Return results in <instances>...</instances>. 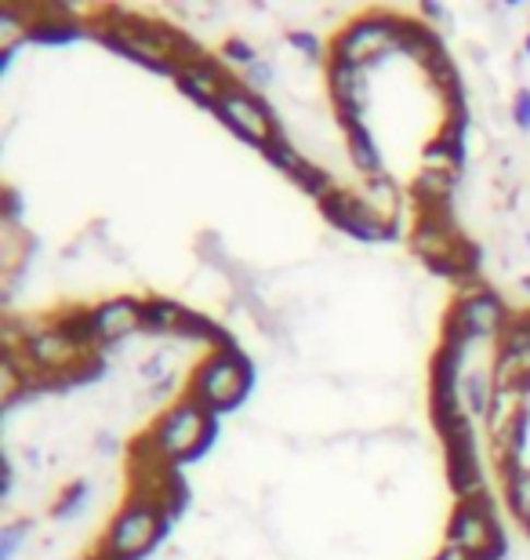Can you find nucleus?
I'll return each mask as SVG.
<instances>
[{
	"label": "nucleus",
	"mask_w": 530,
	"mask_h": 560,
	"mask_svg": "<svg viewBox=\"0 0 530 560\" xmlns=\"http://www.w3.org/2000/svg\"><path fill=\"white\" fill-rule=\"evenodd\" d=\"M214 433V416L193 397H178L175 405H167L156 422L150 425L145 441L153 444V452L164 458V463H189L208 447Z\"/></svg>",
	"instance_id": "f257e3e1"
},
{
	"label": "nucleus",
	"mask_w": 530,
	"mask_h": 560,
	"mask_svg": "<svg viewBox=\"0 0 530 560\" xmlns=\"http://www.w3.org/2000/svg\"><path fill=\"white\" fill-rule=\"evenodd\" d=\"M251 378H255L251 361H247L236 346L233 350H211L204 361L197 364L186 394L193 400H200L211 416H222V411H233L247 397Z\"/></svg>",
	"instance_id": "f03ea898"
},
{
	"label": "nucleus",
	"mask_w": 530,
	"mask_h": 560,
	"mask_svg": "<svg viewBox=\"0 0 530 560\" xmlns=\"http://www.w3.org/2000/svg\"><path fill=\"white\" fill-rule=\"evenodd\" d=\"M403 26L408 19L392 15V11H367V15L353 19L349 26L338 33L327 59L349 62V66H378L386 55L403 48Z\"/></svg>",
	"instance_id": "7ed1b4c3"
},
{
	"label": "nucleus",
	"mask_w": 530,
	"mask_h": 560,
	"mask_svg": "<svg viewBox=\"0 0 530 560\" xmlns=\"http://www.w3.org/2000/svg\"><path fill=\"white\" fill-rule=\"evenodd\" d=\"M513 310L505 306V299L498 291L480 288L469 291V295H455V306L447 310L444 317V339L450 342H466V346H480V342H498L502 331L509 328Z\"/></svg>",
	"instance_id": "20e7f679"
},
{
	"label": "nucleus",
	"mask_w": 530,
	"mask_h": 560,
	"mask_svg": "<svg viewBox=\"0 0 530 560\" xmlns=\"http://www.w3.org/2000/svg\"><path fill=\"white\" fill-rule=\"evenodd\" d=\"M167 521L172 517H167L161 506L142 502V499H131L128 506L109 521V528L103 535V546L117 560H139L164 539Z\"/></svg>",
	"instance_id": "39448f33"
},
{
	"label": "nucleus",
	"mask_w": 530,
	"mask_h": 560,
	"mask_svg": "<svg viewBox=\"0 0 530 560\" xmlns=\"http://www.w3.org/2000/svg\"><path fill=\"white\" fill-rule=\"evenodd\" d=\"M447 546H458L476 560H498L502 550V528L494 499H458L447 521Z\"/></svg>",
	"instance_id": "423d86ee"
},
{
	"label": "nucleus",
	"mask_w": 530,
	"mask_h": 560,
	"mask_svg": "<svg viewBox=\"0 0 530 560\" xmlns=\"http://www.w3.org/2000/svg\"><path fill=\"white\" fill-rule=\"evenodd\" d=\"M211 114L219 117L222 125L233 131V136H240L244 142L258 145V150L280 136L276 114L269 109L266 98L258 95V92H251V88H247L244 81H233L229 88H225Z\"/></svg>",
	"instance_id": "0eeeda50"
},
{
	"label": "nucleus",
	"mask_w": 530,
	"mask_h": 560,
	"mask_svg": "<svg viewBox=\"0 0 530 560\" xmlns=\"http://www.w3.org/2000/svg\"><path fill=\"white\" fill-rule=\"evenodd\" d=\"M323 219L331 222L334 230L349 233V237L364 241V244H375V241H389L397 233V222H389L386 215H378L375 208L367 205L356 189H334L331 197L320 205Z\"/></svg>",
	"instance_id": "6e6552de"
},
{
	"label": "nucleus",
	"mask_w": 530,
	"mask_h": 560,
	"mask_svg": "<svg viewBox=\"0 0 530 560\" xmlns=\"http://www.w3.org/2000/svg\"><path fill=\"white\" fill-rule=\"evenodd\" d=\"M92 317H95L98 342H103V350H109V346H120L123 339L142 331V302L128 295L103 299L98 306H92Z\"/></svg>",
	"instance_id": "1a4fd4ad"
},
{
	"label": "nucleus",
	"mask_w": 530,
	"mask_h": 560,
	"mask_svg": "<svg viewBox=\"0 0 530 560\" xmlns=\"http://www.w3.org/2000/svg\"><path fill=\"white\" fill-rule=\"evenodd\" d=\"M236 81V77L225 70V66L219 59H211V55H204L200 62H189L182 66V70L175 73V84L182 88V92L193 98V103L214 109V103L222 98V92Z\"/></svg>",
	"instance_id": "9d476101"
},
{
	"label": "nucleus",
	"mask_w": 530,
	"mask_h": 560,
	"mask_svg": "<svg viewBox=\"0 0 530 560\" xmlns=\"http://www.w3.org/2000/svg\"><path fill=\"white\" fill-rule=\"evenodd\" d=\"M345 153L349 161L360 175H378L381 172V150H378V139L370 136V128L364 120H345Z\"/></svg>",
	"instance_id": "9b49d317"
},
{
	"label": "nucleus",
	"mask_w": 530,
	"mask_h": 560,
	"mask_svg": "<svg viewBox=\"0 0 530 560\" xmlns=\"http://www.w3.org/2000/svg\"><path fill=\"white\" fill-rule=\"evenodd\" d=\"M189 317V310L178 299L153 295L142 302V331L145 335H178Z\"/></svg>",
	"instance_id": "f8f14e48"
},
{
	"label": "nucleus",
	"mask_w": 530,
	"mask_h": 560,
	"mask_svg": "<svg viewBox=\"0 0 530 560\" xmlns=\"http://www.w3.org/2000/svg\"><path fill=\"white\" fill-rule=\"evenodd\" d=\"M494 400V368L487 364H472L461 375V405H466L469 419H487Z\"/></svg>",
	"instance_id": "ddd939ff"
},
{
	"label": "nucleus",
	"mask_w": 530,
	"mask_h": 560,
	"mask_svg": "<svg viewBox=\"0 0 530 560\" xmlns=\"http://www.w3.org/2000/svg\"><path fill=\"white\" fill-rule=\"evenodd\" d=\"M356 194L364 197L367 205L378 211V215H386L389 222H397V215H400V200H403V189L397 186V178H392V175H386V172L367 175V178H364V186H360Z\"/></svg>",
	"instance_id": "4468645a"
},
{
	"label": "nucleus",
	"mask_w": 530,
	"mask_h": 560,
	"mask_svg": "<svg viewBox=\"0 0 530 560\" xmlns=\"http://www.w3.org/2000/svg\"><path fill=\"white\" fill-rule=\"evenodd\" d=\"M502 485H505V499H509L513 517L523 524L530 517V466L502 474Z\"/></svg>",
	"instance_id": "2eb2a0df"
},
{
	"label": "nucleus",
	"mask_w": 530,
	"mask_h": 560,
	"mask_svg": "<svg viewBox=\"0 0 530 560\" xmlns=\"http://www.w3.org/2000/svg\"><path fill=\"white\" fill-rule=\"evenodd\" d=\"M87 499H92V485H87L84 477L70 480L62 491H59V502L51 506V517L55 521H73L81 517V513L87 510Z\"/></svg>",
	"instance_id": "dca6fc26"
},
{
	"label": "nucleus",
	"mask_w": 530,
	"mask_h": 560,
	"mask_svg": "<svg viewBox=\"0 0 530 560\" xmlns=\"http://www.w3.org/2000/svg\"><path fill=\"white\" fill-rule=\"evenodd\" d=\"M33 532V521H15L8 524V528H0V560H15L19 546L30 539Z\"/></svg>",
	"instance_id": "f3484780"
},
{
	"label": "nucleus",
	"mask_w": 530,
	"mask_h": 560,
	"mask_svg": "<svg viewBox=\"0 0 530 560\" xmlns=\"http://www.w3.org/2000/svg\"><path fill=\"white\" fill-rule=\"evenodd\" d=\"M222 55H225V62H236L240 70H247L251 62L262 59V51H258L255 44H251V40H244V37H229V40H225Z\"/></svg>",
	"instance_id": "a211bd4d"
},
{
	"label": "nucleus",
	"mask_w": 530,
	"mask_h": 560,
	"mask_svg": "<svg viewBox=\"0 0 530 560\" xmlns=\"http://www.w3.org/2000/svg\"><path fill=\"white\" fill-rule=\"evenodd\" d=\"M240 81H244L247 88H251V92H266V88H273L276 70H273V62H269V59H258V62L247 66Z\"/></svg>",
	"instance_id": "6ab92c4d"
},
{
	"label": "nucleus",
	"mask_w": 530,
	"mask_h": 560,
	"mask_svg": "<svg viewBox=\"0 0 530 560\" xmlns=\"http://www.w3.org/2000/svg\"><path fill=\"white\" fill-rule=\"evenodd\" d=\"M287 44L295 51L306 55V62H320L323 59V44H320L317 33H309V30H291L287 33Z\"/></svg>",
	"instance_id": "aec40b11"
},
{
	"label": "nucleus",
	"mask_w": 530,
	"mask_h": 560,
	"mask_svg": "<svg viewBox=\"0 0 530 560\" xmlns=\"http://www.w3.org/2000/svg\"><path fill=\"white\" fill-rule=\"evenodd\" d=\"M513 120L520 131H530V88H520L513 98Z\"/></svg>",
	"instance_id": "412c9836"
},
{
	"label": "nucleus",
	"mask_w": 530,
	"mask_h": 560,
	"mask_svg": "<svg viewBox=\"0 0 530 560\" xmlns=\"http://www.w3.org/2000/svg\"><path fill=\"white\" fill-rule=\"evenodd\" d=\"M95 452H98V455H117V452H120L117 436H113V433H98V436H95Z\"/></svg>",
	"instance_id": "4be33fe9"
},
{
	"label": "nucleus",
	"mask_w": 530,
	"mask_h": 560,
	"mask_svg": "<svg viewBox=\"0 0 530 560\" xmlns=\"http://www.w3.org/2000/svg\"><path fill=\"white\" fill-rule=\"evenodd\" d=\"M422 11H425V19H428V22H436V26H447V22H450V15H447V8H444V4H425Z\"/></svg>",
	"instance_id": "5701e85b"
},
{
	"label": "nucleus",
	"mask_w": 530,
	"mask_h": 560,
	"mask_svg": "<svg viewBox=\"0 0 530 560\" xmlns=\"http://www.w3.org/2000/svg\"><path fill=\"white\" fill-rule=\"evenodd\" d=\"M433 560H476V557H469L466 550H458V546H447V542H444V550H439Z\"/></svg>",
	"instance_id": "b1692460"
},
{
	"label": "nucleus",
	"mask_w": 530,
	"mask_h": 560,
	"mask_svg": "<svg viewBox=\"0 0 530 560\" xmlns=\"http://www.w3.org/2000/svg\"><path fill=\"white\" fill-rule=\"evenodd\" d=\"M520 288H523V291H527V295H530V277H523V280H520Z\"/></svg>",
	"instance_id": "393cba45"
},
{
	"label": "nucleus",
	"mask_w": 530,
	"mask_h": 560,
	"mask_svg": "<svg viewBox=\"0 0 530 560\" xmlns=\"http://www.w3.org/2000/svg\"><path fill=\"white\" fill-rule=\"evenodd\" d=\"M523 51H527V59H530V33H527V40H523Z\"/></svg>",
	"instance_id": "a878e982"
},
{
	"label": "nucleus",
	"mask_w": 530,
	"mask_h": 560,
	"mask_svg": "<svg viewBox=\"0 0 530 560\" xmlns=\"http://www.w3.org/2000/svg\"><path fill=\"white\" fill-rule=\"evenodd\" d=\"M527 248H530V233H527Z\"/></svg>",
	"instance_id": "bb28decb"
}]
</instances>
